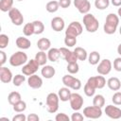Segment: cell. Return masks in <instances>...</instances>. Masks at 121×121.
<instances>
[{"label": "cell", "mask_w": 121, "mask_h": 121, "mask_svg": "<svg viewBox=\"0 0 121 121\" xmlns=\"http://www.w3.org/2000/svg\"><path fill=\"white\" fill-rule=\"evenodd\" d=\"M118 25H119V16L116 15L115 13H109L106 17V21L103 26V30L106 34L109 35L114 34Z\"/></svg>", "instance_id": "6da1fadb"}, {"label": "cell", "mask_w": 121, "mask_h": 121, "mask_svg": "<svg viewBox=\"0 0 121 121\" xmlns=\"http://www.w3.org/2000/svg\"><path fill=\"white\" fill-rule=\"evenodd\" d=\"M83 25L85 26V29L90 33H95L98 27H99V22L98 20L93 15L92 13H86L83 15L82 19Z\"/></svg>", "instance_id": "7a4b0ae2"}, {"label": "cell", "mask_w": 121, "mask_h": 121, "mask_svg": "<svg viewBox=\"0 0 121 121\" xmlns=\"http://www.w3.org/2000/svg\"><path fill=\"white\" fill-rule=\"evenodd\" d=\"M60 97L56 93H49L45 99L46 111L50 113H55L59 109Z\"/></svg>", "instance_id": "3957f363"}, {"label": "cell", "mask_w": 121, "mask_h": 121, "mask_svg": "<svg viewBox=\"0 0 121 121\" xmlns=\"http://www.w3.org/2000/svg\"><path fill=\"white\" fill-rule=\"evenodd\" d=\"M9 61L11 66L18 67V66H22L26 64L28 61V58H27L26 53H25L24 51H17L9 57Z\"/></svg>", "instance_id": "277c9868"}, {"label": "cell", "mask_w": 121, "mask_h": 121, "mask_svg": "<svg viewBox=\"0 0 121 121\" xmlns=\"http://www.w3.org/2000/svg\"><path fill=\"white\" fill-rule=\"evenodd\" d=\"M61 80H62V83L64 84V86H66L70 89H73L75 91H78L81 88V81L78 78L71 76V74L64 75L62 77Z\"/></svg>", "instance_id": "5b68a950"}, {"label": "cell", "mask_w": 121, "mask_h": 121, "mask_svg": "<svg viewBox=\"0 0 121 121\" xmlns=\"http://www.w3.org/2000/svg\"><path fill=\"white\" fill-rule=\"evenodd\" d=\"M83 115L86 118L97 119L102 115V109L96 106H88L83 109Z\"/></svg>", "instance_id": "8992f818"}, {"label": "cell", "mask_w": 121, "mask_h": 121, "mask_svg": "<svg viewBox=\"0 0 121 121\" xmlns=\"http://www.w3.org/2000/svg\"><path fill=\"white\" fill-rule=\"evenodd\" d=\"M82 31H83V27H82L81 24L79 22L74 21L68 25V26L65 30V35L78 37L82 33Z\"/></svg>", "instance_id": "52a82bcc"}, {"label": "cell", "mask_w": 121, "mask_h": 121, "mask_svg": "<svg viewBox=\"0 0 121 121\" xmlns=\"http://www.w3.org/2000/svg\"><path fill=\"white\" fill-rule=\"evenodd\" d=\"M40 67V64L36 61L35 59H31L30 60H28L26 64L23 65V68H22V73L26 76H31L33 74H35L38 69Z\"/></svg>", "instance_id": "ba28073f"}, {"label": "cell", "mask_w": 121, "mask_h": 121, "mask_svg": "<svg viewBox=\"0 0 121 121\" xmlns=\"http://www.w3.org/2000/svg\"><path fill=\"white\" fill-rule=\"evenodd\" d=\"M8 14H9V17L11 23H12L14 26H22V25H23V23H24V16H23L22 12H21L18 9L12 8V9L8 12Z\"/></svg>", "instance_id": "9c48e42d"}, {"label": "cell", "mask_w": 121, "mask_h": 121, "mask_svg": "<svg viewBox=\"0 0 121 121\" xmlns=\"http://www.w3.org/2000/svg\"><path fill=\"white\" fill-rule=\"evenodd\" d=\"M69 102H70V106H71V109L74 110V111H79L82 106H83V103H84V100H83V97L78 94V93H72L71 95V97L69 99Z\"/></svg>", "instance_id": "30bf717a"}, {"label": "cell", "mask_w": 121, "mask_h": 121, "mask_svg": "<svg viewBox=\"0 0 121 121\" xmlns=\"http://www.w3.org/2000/svg\"><path fill=\"white\" fill-rule=\"evenodd\" d=\"M112 61L109 59H104V60L99 61L97 68H96V71L99 75L106 76V75L110 74V72L112 71Z\"/></svg>", "instance_id": "8fae6325"}, {"label": "cell", "mask_w": 121, "mask_h": 121, "mask_svg": "<svg viewBox=\"0 0 121 121\" xmlns=\"http://www.w3.org/2000/svg\"><path fill=\"white\" fill-rule=\"evenodd\" d=\"M86 83H88L89 85H91L93 88H95L96 90V89L104 88L107 82H106L105 78L102 75H100V76H95V77L89 78Z\"/></svg>", "instance_id": "7c38bea8"}, {"label": "cell", "mask_w": 121, "mask_h": 121, "mask_svg": "<svg viewBox=\"0 0 121 121\" xmlns=\"http://www.w3.org/2000/svg\"><path fill=\"white\" fill-rule=\"evenodd\" d=\"M60 57L67 63L77 62L78 61V58H77V56H76V54H75L74 51H71V50H69L66 47H60Z\"/></svg>", "instance_id": "4fadbf2b"}, {"label": "cell", "mask_w": 121, "mask_h": 121, "mask_svg": "<svg viewBox=\"0 0 121 121\" xmlns=\"http://www.w3.org/2000/svg\"><path fill=\"white\" fill-rule=\"evenodd\" d=\"M74 6L81 14L89 13L91 9V3L89 0H74Z\"/></svg>", "instance_id": "5bb4252c"}, {"label": "cell", "mask_w": 121, "mask_h": 121, "mask_svg": "<svg viewBox=\"0 0 121 121\" xmlns=\"http://www.w3.org/2000/svg\"><path fill=\"white\" fill-rule=\"evenodd\" d=\"M104 112L106 115L112 119H119L121 118V109L113 106V105H107L105 107Z\"/></svg>", "instance_id": "9a60e30c"}, {"label": "cell", "mask_w": 121, "mask_h": 121, "mask_svg": "<svg viewBox=\"0 0 121 121\" xmlns=\"http://www.w3.org/2000/svg\"><path fill=\"white\" fill-rule=\"evenodd\" d=\"M43 78L36 74L29 76L27 78V85L32 89H40L43 86Z\"/></svg>", "instance_id": "2e32d148"}, {"label": "cell", "mask_w": 121, "mask_h": 121, "mask_svg": "<svg viewBox=\"0 0 121 121\" xmlns=\"http://www.w3.org/2000/svg\"><path fill=\"white\" fill-rule=\"evenodd\" d=\"M13 78V75L12 72L5 66H0V80L3 83H9L10 81H12Z\"/></svg>", "instance_id": "e0dca14e"}, {"label": "cell", "mask_w": 121, "mask_h": 121, "mask_svg": "<svg viewBox=\"0 0 121 121\" xmlns=\"http://www.w3.org/2000/svg\"><path fill=\"white\" fill-rule=\"evenodd\" d=\"M64 26H65V22L61 17L57 16L51 20V27L54 31L60 32L64 29Z\"/></svg>", "instance_id": "ac0fdd59"}, {"label": "cell", "mask_w": 121, "mask_h": 121, "mask_svg": "<svg viewBox=\"0 0 121 121\" xmlns=\"http://www.w3.org/2000/svg\"><path fill=\"white\" fill-rule=\"evenodd\" d=\"M41 74H42V76L44 78H47V79H49V78H52L54 76H55V74H56V70H55V68L53 67V66H51V65H43V68H42V70H41Z\"/></svg>", "instance_id": "d6986e66"}, {"label": "cell", "mask_w": 121, "mask_h": 121, "mask_svg": "<svg viewBox=\"0 0 121 121\" xmlns=\"http://www.w3.org/2000/svg\"><path fill=\"white\" fill-rule=\"evenodd\" d=\"M107 85L112 91H119L121 88V81L116 77H112L107 80Z\"/></svg>", "instance_id": "ffe728a7"}, {"label": "cell", "mask_w": 121, "mask_h": 121, "mask_svg": "<svg viewBox=\"0 0 121 121\" xmlns=\"http://www.w3.org/2000/svg\"><path fill=\"white\" fill-rule=\"evenodd\" d=\"M16 43V46L22 50H26V49H28L30 46H31V42L26 38V37H18L15 41Z\"/></svg>", "instance_id": "44dd1931"}, {"label": "cell", "mask_w": 121, "mask_h": 121, "mask_svg": "<svg viewBox=\"0 0 121 121\" xmlns=\"http://www.w3.org/2000/svg\"><path fill=\"white\" fill-rule=\"evenodd\" d=\"M71 95H72V93L70 91V88H68L66 86L60 88L59 90V92H58V95L60 97V100L62 101V102L68 101L70 99V97H71Z\"/></svg>", "instance_id": "7402d4cb"}, {"label": "cell", "mask_w": 121, "mask_h": 121, "mask_svg": "<svg viewBox=\"0 0 121 121\" xmlns=\"http://www.w3.org/2000/svg\"><path fill=\"white\" fill-rule=\"evenodd\" d=\"M37 47L41 51H46L51 48V42L47 38H41L37 42Z\"/></svg>", "instance_id": "603a6c76"}, {"label": "cell", "mask_w": 121, "mask_h": 121, "mask_svg": "<svg viewBox=\"0 0 121 121\" xmlns=\"http://www.w3.org/2000/svg\"><path fill=\"white\" fill-rule=\"evenodd\" d=\"M47 58H48V60H50V61H52V62L57 61V60L60 58V48H56V47L50 48V49L47 51Z\"/></svg>", "instance_id": "cb8c5ba5"}, {"label": "cell", "mask_w": 121, "mask_h": 121, "mask_svg": "<svg viewBox=\"0 0 121 121\" xmlns=\"http://www.w3.org/2000/svg\"><path fill=\"white\" fill-rule=\"evenodd\" d=\"M36 61L40 64V66H43L46 64V62L48 61V58H47V53H45V51H39L38 53H36L35 58Z\"/></svg>", "instance_id": "d4e9b609"}, {"label": "cell", "mask_w": 121, "mask_h": 121, "mask_svg": "<svg viewBox=\"0 0 121 121\" xmlns=\"http://www.w3.org/2000/svg\"><path fill=\"white\" fill-rule=\"evenodd\" d=\"M74 52L78 58V60H81V61H84L86 60V59H88V53L86 51V49H84L83 47H80V46H78L74 49Z\"/></svg>", "instance_id": "484cf974"}, {"label": "cell", "mask_w": 121, "mask_h": 121, "mask_svg": "<svg viewBox=\"0 0 121 121\" xmlns=\"http://www.w3.org/2000/svg\"><path fill=\"white\" fill-rule=\"evenodd\" d=\"M20 100H22V96L20 95V93L16 92V91H13V92H10L8 95V101L10 105H14L15 103L19 102Z\"/></svg>", "instance_id": "4316f807"}, {"label": "cell", "mask_w": 121, "mask_h": 121, "mask_svg": "<svg viewBox=\"0 0 121 121\" xmlns=\"http://www.w3.org/2000/svg\"><path fill=\"white\" fill-rule=\"evenodd\" d=\"M88 61L91 65H96L100 61V54L97 51H92L88 55Z\"/></svg>", "instance_id": "83f0119b"}, {"label": "cell", "mask_w": 121, "mask_h": 121, "mask_svg": "<svg viewBox=\"0 0 121 121\" xmlns=\"http://www.w3.org/2000/svg\"><path fill=\"white\" fill-rule=\"evenodd\" d=\"M59 9H60L59 1H55V0H51V1L47 2L46 6H45V9L50 13H54V12L58 11Z\"/></svg>", "instance_id": "f1b7e54d"}, {"label": "cell", "mask_w": 121, "mask_h": 121, "mask_svg": "<svg viewBox=\"0 0 121 121\" xmlns=\"http://www.w3.org/2000/svg\"><path fill=\"white\" fill-rule=\"evenodd\" d=\"M13 7V0H0V9L3 12H9Z\"/></svg>", "instance_id": "f546056e"}, {"label": "cell", "mask_w": 121, "mask_h": 121, "mask_svg": "<svg viewBox=\"0 0 121 121\" xmlns=\"http://www.w3.org/2000/svg\"><path fill=\"white\" fill-rule=\"evenodd\" d=\"M33 24V27H34V34L36 35H39V34H42L44 30V25L42 21H39V20H35L32 22Z\"/></svg>", "instance_id": "4dcf8cb0"}, {"label": "cell", "mask_w": 121, "mask_h": 121, "mask_svg": "<svg viewBox=\"0 0 121 121\" xmlns=\"http://www.w3.org/2000/svg\"><path fill=\"white\" fill-rule=\"evenodd\" d=\"M26 81V75H22V74H17L15 76H13V78H12V83L14 86L16 87H19L21 86L24 82Z\"/></svg>", "instance_id": "1f68e13d"}, {"label": "cell", "mask_w": 121, "mask_h": 121, "mask_svg": "<svg viewBox=\"0 0 121 121\" xmlns=\"http://www.w3.org/2000/svg\"><path fill=\"white\" fill-rule=\"evenodd\" d=\"M93 105L102 108L105 105V97L102 95H95L93 98Z\"/></svg>", "instance_id": "d6a6232c"}, {"label": "cell", "mask_w": 121, "mask_h": 121, "mask_svg": "<svg viewBox=\"0 0 121 121\" xmlns=\"http://www.w3.org/2000/svg\"><path fill=\"white\" fill-rule=\"evenodd\" d=\"M110 3V0H95V7L99 10H103L109 8Z\"/></svg>", "instance_id": "836d02e7"}, {"label": "cell", "mask_w": 121, "mask_h": 121, "mask_svg": "<svg viewBox=\"0 0 121 121\" xmlns=\"http://www.w3.org/2000/svg\"><path fill=\"white\" fill-rule=\"evenodd\" d=\"M23 33L25 36L29 37L31 35L34 34V27H33V24L32 23H27L23 27Z\"/></svg>", "instance_id": "e575fe53"}, {"label": "cell", "mask_w": 121, "mask_h": 121, "mask_svg": "<svg viewBox=\"0 0 121 121\" xmlns=\"http://www.w3.org/2000/svg\"><path fill=\"white\" fill-rule=\"evenodd\" d=\"M12 108H13V111L16 112H23L26 109V103L24 100H20L19 102L15 103Z\"/></svg>", "instance_id": "d590c367"}, {"label": "cell", "mask_w": 121, "mask_h": 121, "mask_svg": "<svg viewBox=\"0 0 121 121\" xmlns=\"http://www.w3.org/2000/svg\"><path fill=\"white\" fill-rule=\"evenodd\" d=\"M66 69H67L69 74L74 75L79 71V65L78 64V62H70V63H67Z\"/></svg>", "instance_id": "8d00e7d4"}, {"label": "cell", "mask_w": 121, "mask_h": 121, "mask_svg": "<svg viewBox=\"0 0 121 121\" xmlns=\"http://www.w3.org/2000/svg\"><path fill=\"white\" fill-rule=\"evenodd\" d=\"M64 44H65L67 47H73V46H75V45L77 44V37L65 35V38H64Z\"/></svg>", "instance_id": "74e56055"}, {"label": "cell", "mask_w": 121, "mask_h": 121, "mask_svg": "<svg viewBox=\"0 0 121 121\" xmlns=\"http://www.w3.org/2000/svg\"><path fill=\"white\" fill-rule=\"evenodd\" d=\"M9 36L7 34H4V33L0 34V48L1 49L6 48L8 46V44H9Z\"/></svg>", "instance_id": "f35d334b"}, {"label": "cell", "mask_w": 121, "mask_h": 121, "mask_svg": "<svg viewBox=\"0 0 121 121\" xmlns=\"http://www.w3.org/2000/svg\"><path fill=\"white\" fill-rule=\"evenodd\" d=\"M83 92H84V94H85L87 96L92 97V96H94L95 94V89L93 88V87H92L91 85H89L88 83H85L84 88H83Z\"/></svg>", "instance_id": "ab89813d"}, {"label": "cell", "mask_w": 121, "mask_h": 121, "mask_svg": "<svg viewBox=\"0 0 121 121\" xmlns=\"http://www.w3.org/2000/svg\"><path fill=\"white\" fill-rule=\"evenodd\" d=\"M112 103H113L114 105H116V106L121 105V92L116 91V92L113 94V95L112 96Z\"/></svg>", "instance_id": "60d3db41"}, {"label": "cell", "mask_w": 121, "mask_h": 121, "mask_svg": "<svg viewBox=\"0 0 121 121\" xmlns=\"http://www.w3.org/2000/svg\"><path fill=\"white\" fill-rule=\"evenodd\" d=\"M55 120L56 121H69L71 120V118L64 112H60V113H57L56 116H55Z\"/></svg>", "instance_id": "b9f144b4"}, {"label": "cell", "mask_w": 121, "mask_h": 121, "mask_svg": "<svg viewBox=\"0 0 121 121\" xmlns=\"http://www.w3.org/2000/svg\"><path fill=\"white\" fill-rule=\"evenodd\" d=\"M70 118L72 121H82L84 119V115L81 114L80 112H78V111H75V112L72 113Z\"/></svg>", "instance_id": "7bdbcfd3"}, {"label": "cell", "mask_w": 121, "mask_h": 121, "mask_svg": "<svg viewBox=\"0 0 121 121\" xmlns=\"http://www.w3.org/2000/svg\"><path fill=\"white\" fill-rule=\"evenodd\" d=\"M113 69L117 72H121V56L114 59V60H113Z\"/></svg>", "instance_id": "ee69618b"}, {"label": "cell", "mask_w": 121, "mask_h": 121, "mask_svg": "<svg viewBox=\"0 0 121 121\" xmlns=\"http://www.w3.org/2000/svg\"><path fill=\"white\" fill-rule=\"evenodd\" d=\"M26 116L24 113H18L12 117V121H26Z\"/></svg>", "instance_id": "f6af8a7d"}, {"label": "cell", "mask_w": 121, "mask_h": 121, "mask_svg": "<svg viewBox=\"0 0 121 121\" xmlns=\"http://www.w3.org/2000/svg\"><path fill=\"white\" fill-rule=\"evenodd\" d=\"M59 4H60V7L62 8V9H67L70 7L71 5V0H60L59 1Z\"/></svg>", "instance_id": "bcb514c9"}, {"label": "cell", "mask_w": 121, "mask_h": 121, "mask_svg": "<svg viewBox=\"0 0 121 121\" xmlns=\"http://www.w3.org/2000/svg\"><path fill=\"white\" fill-rule=\"evenodd\" d=\"M7 61V55L3 50H0V66H3Z\"/></svg>", "instance_id": "7dc6e473"}, {"label": "cell", "mask_w": 121, "mask_h": 121, "mask_svg": "<svg viewBox=\"0 0 121 121\" xmlns=\"http://www.w3.org/2000/svg\"><path fill=\"white\" fill-rule=\"evenodd\" d=\"M40 117L36 113H29L26 116V121H39Z\"/></svg>", "instance_id": "c3c4849f"}, {"label": "cell", "mask_w": 121, "mask_h": 121, "mask_svg": "<svg viewBox=\"0 0 121 121\" xmlns=\"http://www.w3.org/2000/svg\"><path fill=\"white\" fill-rule=\"evenodd\" d=\"M111 3L114 7H121V0H111Z\"/></svg>", "instance_id": "681fc988"}, {"label": "cell", "mask_w": 121, "mask_h": 121, "mask_svg": "<svg viewBox=\"0 0 121 121\" xmlns=\"http://www.w3.org/2000/svg\"><path fill=\"white\" fill-rule=\"evenodd\" d=\"M117 53H118V54L121 56V43H120V44L117 46Z\"/></svg>", "instance_id": "f907efd6"}, {"label": "cell", "mask_w": 121, "mask_h": 121, "mask_svg": "<svg viewBox=\"0 0 121 121\" xmlns=\"http://www.w3.org/2000/svg\"><path fill=\"white\" fill-rule=\"evenodd\" d=\"M117 14H118V16L121 18V7L118 8V9H117Z\"/></svg>", "instance_id": "816d5d0a"}, {"label": "cell", "mask_w": 121, "mask_h": 121, "mask_svg": "<svg viewBox=\"0 0 121 121\" xmlns=\"http://www.w3.org/2000/svg\"><path fill=\"white\" fill-rule=\"evenodd\" d=\"M0 120H7V121H9V119H8V118H6V117H1V118H0Z\"/></svg>", "instance_id": "f5cc1de1"}, {"label": "cell", "mask_w": 121, "mask_h": 121, "mask_svg": "<svg viewBox=\"0 0 121 121\" xmlns=\"http://www.w3.org/2000/svg\"><path fill=\"white\" fill-rule=\"evenodd\" d=\"M119 33H120V35H121V26L119 27Z\"/></svg>", "instance_id": "db71d44e"}, {"label": "cell", "mask_w": 121, "mask_h": 121, "mask_svg": "<svg viewBox=\"0 0 121 121\" xmlns=\"http://www.w3.org/2000/svg\"><path fill=\"white\" fill-rule=\"evenodd\" d=\"M17 1H24V0H17Z\"/></svg>", "instance_id": "11a10c76"}]
</instances>
